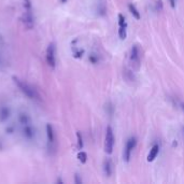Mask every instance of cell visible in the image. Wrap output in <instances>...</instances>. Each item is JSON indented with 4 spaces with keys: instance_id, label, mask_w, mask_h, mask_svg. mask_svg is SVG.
Instances as JSON below:
<instances>
[{
    "instance_id": "1",
    "label": "cell",
    "mask_w": 184,
    "mask_h": 184,
    "mask_svg": "<svg viewBox=\"0 0 184 184\" xmlns=\"http://www.w3.org/2000/svg\"><path fill=\"white\" fill-rule=\"evenodd\" d=\"M13 81H14V83L17 85L18 88L21 89L22 93H23L24 95L27 96L29 99H32V100H40V95H39V93L35 87H32L30 84L26 83L25 81L19 80L18 77H13Z\"/></svg>"
},
{
    "instance_id": "2",
    "label": "cell",
    "mask_w": 184,
    "mask_h": 184,
    "mask_svg": "<svg viewBox=\"0 0 184 184\" xmlns=\"http://www.w3.org/2000/svg\"><path fill=\"white\" fill-rule=\"evenodd\" d=\"M113 147H114V135H113V130L110 126L107 127L106 130V138H105V151L107 154H111L113 152Z\"/></svg>"
},
{
    "instance_id": "3",
    "label": "cell",
    "mask_w": 184,
    "mask_h": 184,
    "mask_svg": "<svg viewBox=\"0 0 184 184\" xmlns=\"http://www.w3.org/2000/svg\"><path fill=\"white\" fill-rule=\"evenodd\" d=\"M56 47H55L54 43H51L47 48V53H45V59H47V65L51 68H55L56 66Z\"/></svg>"
},
{
    "instance_id": "4",
    "label": "cell",
    "mask_w": 184,
    "mask_h": 184,
    "mask_svg": "<svg viewBox=\"0 0 184 184\" xmlns=\"http://www.w3.org/2000/svg\"><path fill=\"white\" fill-rule=\"evenodd\" d=\"M45 130H47V149L50 151H54L55 142H56V136H55L54 127L51 124H47Z\"/></svg>"
},
{
    "instance_id": "5",
    "label": "cell",
    "mask_w": 184,
    "mask_h": 184,
    "mask_svg": "<svg viewBox=\"0 0 184 184\" xmlns=\"http://www.w3.org/2000/svg\"><path fill=\"white\" fill-rule=\"evenodd\" d=\"M136 144H137V139L135 137H132L127 140L124 149V159L126 162H129L130 159V155H132V151L135 149Z\"/></svg>"
},
{
    "instance_id": "6",
    "label": "cell",
    "mask_w": 184,
    "mask_h": 184,
    "mask_svg": "<svg viewBox=\"0 0 184 184\" xmlns=\"http://www.w3.org/2000/svg\"><path fill=\"white\" fill-rule=\"evenodd\" d=\"M22 23L27 29H32L35 26V19H33L32 11H25L22 17Z\"/></svg>"
},
{
    "instance_id": "7",
    "label": "cell",
    "mask_w": 184,
    "mask_h": 184,
    "mask_svg": "<svg viewBox=\"0 0 184 184\" xmlns=\"http://www.w3.org/2000/svg\"><path fill=\"white\" fill-rule=\"evenodd\" d=\"M22 134H23L25 139L30 140L31 141V140H33L36 137V129L30 123V124L22 126Z\"/></svg>"
},
{
    "instance_id": "8",
    "label": "cell",
    "mask_w": 184,
    "mask_h": 184,
    "mask_svg": "<svg viewBox=\"0 0 184 184\" xmlns=\"http://www.w3.org/2000/svg\"><path fill=\"white\" fill-rule=\"evenodd\" d=\"M130 62L132 65L134 66L136 69H138L140 66V52H139V47L137 45H134L132 47L130 51Z\"/></svg>"
},
{
    "instance_id": "9",
    "label": "cell",
    "mask_w": 184,
    "mask_h": 184,
    "mask_svg": "<svg viewBox=\"0 0 184 184\" xmlns=\"http://www.w3.org/2000/svg\"><path fill=\"white\" fill-rule=\"evenodd\" d=\"M11 115V109L8 106L0 107V123H4L10 118Z\"/></svg>"
},
{
    "instance_id": "10",
    "label": "cell",
    "mask_w": 184,
    "mask_h": 184,
    "mask_svg": "<svg viewBox=\"0 0 184 184\" xmlns=\"http://www.w3.org/2000/svg\"><path fill=\"white\" fill-rule=\"evenodd\" d=\"M18 123H19V125H21V126L30 124V123H31L30 116H29L26 112H21L18 114Z\"/></svg>"
},
{
    "instance_id": "11",
    "label": "cell",
    "mask_w": 184,
    "mask_h": 184,
    "mask_svg": "<svg viewBox=\"0 0 184 184\" xmlns=\"http://www.w3.org/2000/svg\"><path fill=\"white\" fill-rule=\"evenodd\" d=\"M159 152V147L157 144H155L151 150H150V153L147 155V162H153L155 159V157L157 156Z\"/></svg>"
},
{
    "instance_id": "12",
    "label": "cell",
    "mask_w": 184,
    "mask_h": 184,
    "mask_svg": "<svg viewBox=\"0 0 184 184\" xmlns=\"http://www.w3.org/2000/svg\"><path fill=\"white\" fill-rule=\"evenodd\" d=\"M103 170H105V173L107 177H110L111 173H112V164H111V161L108 159V161L105 162V165H103Z\"/></svg>"
},
{
    "instance_id": "13",
    "label": "cell",
    "mask_w": 184,
    "mask_h": 184,
    "mask_svg": "<svg viewBox=\"0 0 184 184\" xmlns=\"http://www.w3.org/2000/svg\"><path fill=\"white\" fill-rule=\"evenodd\" d=\"M128 8H129V11H130V13L132 14V16L136 18V19H140V13H139V11H138L137 9H136V7L134 6L132 3H130L129 6H128Z\"/></svg>"
},
{
    "instance_id": "14",
    "label": "cell",
    "mask_w": 184,
    "mask_h": 184,
    "mask_svg": "<svg viewBox=\"0 0 184 184\" xmlns=\"http://www.w3.org/2000/svg\"><path fill=\"white\" fill-rule=\"evenodd\" d=\"M77 159H79L82 164H85L87 161V154L83 151L79 152V153H77Z\"/></svg>"
},
{
    "instance_id": "15",
    "label": "cell",
    "mask_w": 184,
    "mask_h": 184,
    "mask_svg": "<svg viewBox=\"0 0 184 184\" xmlns=\"http://www.w3.org/2000/svg\"><path fill=\"white\" fill-rule=\"evenodd\" d=\"M118 36H120V39H122V40H125L126 39V25L120 26V29H118Z\"/></svg>"
},
{
    "instance_id": "16",
    "label": "cell",
    "mask_w": 184,
    "mask_h": 184,
    "mask_svg": "<svg viewBox=\"0 0 184 184\" xmlns=\"http://www.w3.org/2000/svg\"><path fill=\"white\" fill-rule=\"evenodd\" d=\"M23 1V7L25 11H32V6H31V0H22Z\"/></svg>"
},
{
    "instance_id": "17",
    "label": "cell",
    "mask_w": 184,
    "mask_h": 184,
    "mask_svg": "<svg viewBox=\"0 0 184 184\" xmlns=\"http://www.w3.org/2000/svg\"><path fill=\"white\" fill-rule=\"evenodd\" d=\"M77 145H79L80 149H82L84 145V142H83V138H82V135L80 134L79 132H77Z\"/></svg>"
},
{
    "instance_id": "18",
    "label": "cell",
    "mask_w": 184,
    "mask_h": 184,
    "mask_svg": "<svg viewBox=\"0 0 184 184\" xmlns=\"http://www.w3.org/2000/svg\"><path fill=\"white\" fill-rule=\"evenodd\" d=\"M84 54V50H74L73 51V56L76 58H81L82 56H83Z\"/></svg>"
},
{
    "instance_id": "19",
    "label": "cell",
    "mask_w": 184,
    "mask_h": 184,
    "mask_svg": "<svg viewBox=\"0 0 184 184\" xmlns=\"http://www.w3.org/2000/svg\"><path fill=\"white\" fill-rule=\"evenodd\" d=\"M118 25L120 26L125 25V17L123 16V14H118Z\"/></svg>"
},
{
    "instance_id": "20",
    "label": "cell",
    "mask_w": 184,
    "mask_h": 184,
    "mask_svg": "<svg viewBox=\"0 0 184 184\" xmlns=\"http://www.w3.org/2000/svg\"><path fill=\"white\" fill-rule=\"evenodd\" d=\"M6 132H8V134H13L14 132V126H9V127L6 129Z\"/></svg>"
},
{
    "instance_id": "21",
    "label": "cell",
    "mask_w": 184,
    "mask_h": 184,
    "mask_svg": "<svg viewBox=\"0 0 184 184\" xmlns=\"http://www.w3.org/2000/svg\"><path fill=\"white\" fill-rule=\"evenodd\" d=\"M89 60H91L93 64H96V62H98V59H97L96 56H94V55H91V56H89Z\"/></svg>"
},
{
    "instance_id": "22",
    "label": "cell",
    "mask_w": 184,
    "mask_h": 184,
    "mask_svg": "<svg viewBox=\"0 0 184 184\" xmlns=\"http://www.w3.org/2000/svg\"><path fill=\"white\" fill-rule=\"evenodd\" d=\"M74 181H76V183H77V184L82 183V180L79 178V174H76V176H74Z\"/></svg>"
},
{
    "instance_id": "23",
    "label": "cell",
    "mask_w": 184,
    "mask_h": 184,
    "mask_svg": "<svg viewBox=\"0 0 184 184\" xmlns=\"http://www.w3.org/2000/svg\"><path fill=\"white\" fill-rule=\"evenodd\" d=\"M4 45V41H3V38H2V36L0 35V48H2Z\"/></svg>"
},
{
    "instance_id": "24",
    "label": "cell",
    "mask_w": 184,
    "mask_h": 184,
    "mask_svg": "<svg viewBox=\"0 0 184 184\" xmlns=\"http://www.w3.org/2000/svg\"><path fill=\"white\" fill-rule=\"evenodd\" d=\"M170 4H171V8H174L176 7V0H170Z\"/></svg>"
},
{
    "instance_id": "25",
    "label": "cell",
    "mask_w": 184,
    "mask_h": 184,
    "mask_svg": "<svg viewBox=\"0 0 184 184\" xmlns=\"http://www.w3.org/2000/svg\"><path fill=\"white\" fill-rule=\"evenodd\" d=\"M60 2H62V3H66L67 0H60Z\"/></svg>"
},
{
    "instance_id": "26",
    "label": "cell",
    "mask_w": 184,
    "mask_h": 184,
    "mask_svg": "<svg viewBox=\"0 0 184 184\" xmlns=\"http://www.w3.org/2000/svg\"><path fill=\"white\" fill-rule=\"evenodd\" d=\"M182 109H183V110H184V103H183V105H182Z\"/></svg>"
}]
</instances>
